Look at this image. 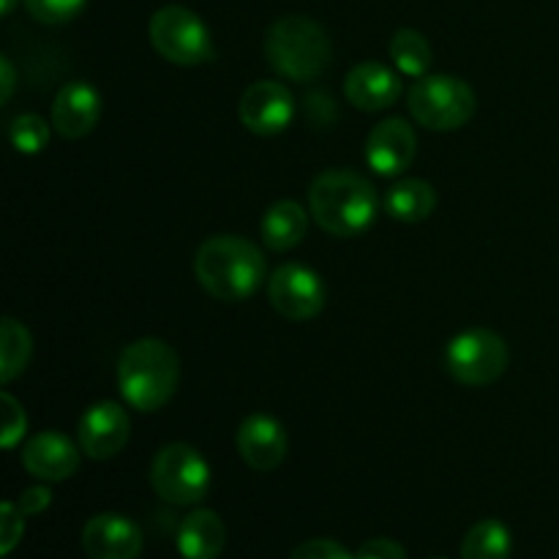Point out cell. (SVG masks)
<instances>
[{
	"label": "cell",
	"mask_w": 559,
	"mask_h": 559,
	"mask_svg": "<svg viewBox=\"0 0 559 559\" xmlns=\"http://www.w3.org/2000/svg\"><path fill=\"white\" fill-rule=\"evenodd\" d=\"M265 257L238 235H213L197 249L194 276L207 295L224 304H240L265 282Z\"/></svg>",
	"instance_id": "1"
},
{
	"label": "cell",
	"mask_w": 559,
	"mask_h": 559,
	"mask_svg": "<svg viewBox=\"0 0 559 559\" xmlns=\"http://www.w3.org/2000/svg\"><path fill=\"white\" fill-rule=\"evenodd\" d=\"M380 197L369 178L353 169H328L317 175L309 189V213L336 238L364 235L377 222Z\"/></svg>",
	"instance_id": "2"
},
{
	"label": "cell",
	"mask_w": 559,
	"mask_h": 559,
	"mask_svg": "<svg viewBox=\"0 0 559 559\" xmlns=\"http://www.w3.org/2000/svg\"><path fill=\"white\" fill-rule=\"evenodd\" d=\"M180 382L178 353L162 338H136L118 358V388L129 407L156 413L173 402Z\"/></svg>",
	"instance_id": "3"
},
{
	"label": "cell",
	"mask_w": 559,
	"mask_h": 559,
	"mask_svg": "<svg viewBox=\"0 0 559 559\" xmlns=\"http://www.w3.org/2000/svg\"><path fill=\"white\" fill-rule=\"evenodd\" d=\"M265 58L284 80H317L331 63V38L309 16H282L265 33Z\"/></svg>",
	"instance_id": "4"
},
{
	"label": "cell",
	"mask_w": 559,
	"mask_h": 559,
	"mask_svg": "<svg viewBox=\"0 0 559 559\" xmlns=\"http://www.w3.org/2000/svg\"><path fill=\"white\" fill-rule=\"evenodd\" d=\"M475 91L453 74H426L413 82L407 93V109L424 129L456 131L473 120Z\"/></svg>",
	"instance_id": "5"
},
{
	"label": "cell",
	"mask_w": 559,
	"mask_h": 559,
	"mask_svg": "<svg viewBox=\"0 0 559 559\" xmlns=\"http://www.w3.org/2000/svg\"><path fill=\"white\" fill-rule=\"evenodd\" d=\"M151 486L169 506H200L211 491V464L189 442H169L153 459Z\"/></svg>",
	"instance_id": "6"
},
{
	"label": "cell",
	"mask_w": 559,
	"mask_h": 559,
	"mask_svg": "<svg viewBox=\"0 0 559 559\" xmlns=\"http://www.w3.org/2000/svg\"><path fill=\"white\" fill-rule=\"evenodd\" d=\"M147 38L153 49L175 66L211 63L216 55L207 25L186 5H162L147 22Z\"/></svg>",
	"instance_id": "7"
},
{
	"label": "cell",
	"mask_w": 559,
	"mask_h": 559,
	"mask_svg": "<svg viewBox=\"0 0 559 559\" xmlns=\"http://www.w3.org/2000/svg\"><path fill=\"white\" fill-rule=\"evenodd\" d=\"M445 366L456 382L467 388L495 385L508 369V344L489 328H469L451 338Z\"/></svg>",
	"instance_id": "8"
},
{
	"label": "cell",
	"mask_w": 559,
	"mask_h": 559,
	"mask_svg": "<svg viewBox=\"0 0 559 559\" xmlns=\"http://www.w3.org/2000/svg\"><path fill=\"white\" fill-rule=\"evenodd\" d=\"M267 300L284 320L309 322L325 309L328 289L320 273L300 262H287L267 278Z\"/></svg>",
	"instance_id": "9"
},
{
	"label": "cell",
	"mask_w": 559,
	"mask_h": 559,
	"mask_svg": "<svg viewBox=\"0 0 559 559\" xmlns=\"http://www.w3.org/2000/svg\"><path fill=\"white\" fill-rule=\"evenodd\" d=\"M238 118L251 134L276 136L289 129L295 118V96L284 82L260 80L240 96Z\"/></svg>",
	"instance_id": "10"
},
{
	"label": "cell",
	"mask_w": 559,
	"mask_h": 559,
	"mask_svg": "<svg viewBox=\"0 0 559 559\" xmlns=\"http://www.w3.org/2000/svg\"><path fill=\"white\" fill-rule=\"evenodd\" d=\"M131 440V418L118 402H96L82 413L76 445L93 462L115 459Z\"/></svg>",
	"instance_id": "11"
},
{
	"label": "cell",
	"mask_w": 559,
	"mask_h": 559,
	"mask_svg": "<svg viewBox=\"0 0 559 559\" xmlns=\"http://www.w3.org/2000/svg\"><path fill=\"white\" fill-rule=\"evenodd\" d=\"M418 153V136L404 118H385L366 136V164L382 178L407 173Z\"/></svg>",
	"instance_id": "12"
},
{
	"label": "cell",
	"mask_w": 559,
	"mask_h": 559,
	"mask_svg": "<svg viewBox=\"0 0 559 559\" xmlns=\"http://www.w3.org/2000/svg\"><path fill=\"white\" fill-rule=\"evenodd\" d=\"M240 459L257 473H273L287 459V429L267 413H251L235 435Z\"/></svg>",
	"instance_id": "13"
},
{
	"label": "cell",
	"mask_w": 559,
	"mask_h": 559,
	"mask_svg": "<svg viewBox=\"0 0 559 559\" xmlns=\"http://www.w3.org/2000/svg\"><path fill=\"white\" fill-rule=\"evenodd\" d=\"M142 538L140 524L123 513H98L82 527V551L87 559H140Z\"/></svg>",
	"instance_id": "14"
},
{
	"label": "cell",
	"mask_w": 559,
	"mask_h": 559,
	"mask_svg": "<svg viewBox=\"0 0 559 559\" xmlns=\"http://www.w3.org/2000/svg\"><path fill=\"white\" fill-rule=\"evenodd\" d=\"M102 120V93L85 80L66 82L52 102V129L63 140H82Z\"/></svg>",
	"instance_id": "15"
},
{
	"label": "cell",
	"mask_w": 559,
	"mask_h": 559,
	"mask_svg": "<svg viewBox=\"0 0 559 559\" xmlns=\"http://www.w3.org/2000/svg\"><path fill=\"white\" fill-rule=\"evenodd\" d=\"M82 448L60 431H41L22 448V467L44 484L69 480L80 469Z\"/></svg>",
	"instance_id": "16"
},
{
	"label": "cell",
	"mask_w": 559,
	"mask_h": 559,
	"mask_svg": "<svg viewBox=\"0 0 559 559\" xmlns=\"http://www.w3.org/2000/svg\"><path fill=\"white\" fill-rule=\"evenodd\" d=\"M344 96L360 112H382V109L393 107L399 102L402 80H399L391 66L364 60V63L349 69L347 80H344Z\"/></svg>",
	"instance_id": "17"
},
{
	"label": "cell",
	"mask_w": 559,
	"mask_h": 559,
	"mask_svg": "<svg viewBox=\"0 0 559 559\" xmlns=\"http://www.w3.org/2000/svg\"><path fill=\"white\" fill-rule=\"evenodd\" d=\"M175 540L183 559H218L227 546V530L216 511L197 508L180 522Z\"/></svg>",
	"instance_id": "18"
},
{
	"label": "cell",
	"mask_w": 559,
	"mask_h": 559,
	"mask_svg": "<svg viewBox=\"0 0 559 559\" xmlns=\"http://www.w3.org/2000/svg\"><path fill=\"white\" fill-rule=\"evenodd\" d=\"M262 243L271 251H289L309 233V213L300 202L278 200L265 211L260 222Z\"/></svg>",
	"instance_id": "19"
},
{
	"label": "cell",
	"mask_w": 559,
	"mask_h": 559,
	"mask_svg": "<svg viewBox=\"0 0 559 559\" xmlns=\"http://www.w3.org/2000/svg\"><path fill=\"white\" fill-rule=\"evenodd\" d=\"M437 207V191L429 180L420 178H402L388 189L385 194V211L391 213L396 222L418 224L435 213Z\"/></svg>",
	"instance_id": "20"
},
{
	"label": "cell",
	"mask_w": 559,
	"mask_h": 559,
	"mask_svg": "<svg viewBox=\"0 0 559 559\" xmlns=\"http://www.w3.org/2000/svg\"><path fill=\"white\" fill-rule=\"evenodd\" d=\"M33 355V338L22 322L3 317L0 322V382L9 385L27 369Z\"/></svg>",
	"instance_id": "21"
},
{
	"label": "cell",
	"mask_w": 559,
	"mask_h": 559,
	"mask_svg": "<svg viewBox=\"0 0 559 559\" xmlns=\"http://www.w3.org/2000/svg\"><path fill=\"white\" fill-rule=\"evenodd\" d=\"M511 530L497 519L473 524L462 540V559H511Z\"/></svg>",
	"instance_id": "22"
},
{
	"label": "cell",
	"mask_w": 559,
	"mask_h": 559,
	"mask_svg": "<svg viewBox=\"0 0 559 559\" xmlns=\"http://www.w3.org/2000/svg\"><path fill=\"white\" fill-rule=\"evenodd\" d=\"M388 52H391L393 66H396L402 74L415 76V80L429 74L431 60H435L431 44L426 41L424 33L413 31V27H399V31L393 33Z\"/></svg>",
	"instance_id": "23"
},
{
	"label": "cell",
	"mask_w": 559,
	"mask_h": 559,
	"mask_svg": "<svg viewBox=\"0 0 559 559\" xmlns=\"http://www.w3.org/2000/svg\"><path fill=\"white\" fill-rule=\"evenodd\" d=\"M49 126L41 115L36 112H25L16 115L9 126V140L14 145V151L25 153V156H36L47 147L49 142Z\"/></svg>",
	"instance_id": "24"
},
{
	"label": "cell",
	"mask_w": 559,
	"mask_h": 559,
	"mask_svg": "<svg viewBox=\"0 0 559 559\" xmlns=\"http://www.w3.org/2000/svg\"><path fill=\"white\" fill-rule=\"evenodd\" d=\"M85 5L87 0H25V9L31 11L33 20L44 25H66L80 16Z\"/></svg>",
	"instance_id": "25"
},
{
	"label": "cell",
	"mask_w": 559,
	"mask_h": 559,
	"mask_svg": "<svg viewBox=\"0 0 559 559\" xmlns=\"http://www.w3.org/2000/svg\"><path fill=\"white\" fill-rule=\"evenodd\" d=\"M0 402H3V431H0V445H3L5 451H11V448H14L16 442L25 437L27 418H25V409H22V404L16 402L11 393H3V396H0Z\"/></svg>",
	"instance_id": "26"
},
{
	"label": "cell",
	"mask_w": 559,
	"mask_h": 559,
	"mask_svg": "<svg viewBox=\"0 0 559 559\" xmlns=\"http://www.w3.org/2000/svg\"><path fill=\"white\" fill-rule=\"evenodd\" d=\"M22 519H25V513L20 511L16 502H3V508H0V527H3V533H0V549H3V555H11V549L22 540V533H25V522Z\"/></svg>",
	"instance_id": "27"
},
{
	"label": "cell",
	"mask_w": 559,
	"mask_h": 559,
	"mask_svg": "<svg viewBox=\"0 0 559 559\" xmlns=\"http://www.w3.org/2000/svg\"><path fill=\"white\" fill-rule=\"evenodd\" d=\"M289 559H355V555H349L338 540L331 538H314L306 540V544L295 546Z\"/></svg>",
	"instance_id": "28"
},
{
	"label": "cell",
	"mask_w": 559,
	"mask_h": 559,
	"mask_svg": "<svg viewBox=\"0 0 559 559\" xmlns=\"http://www.w3.org/2000/svg\"><path fill=\"white\" fill-rule=\"evenodd\" d=\"M355 559H407V549L399 540L371 538L355 551Z\"/></svg>",
	"instance_id": "29"
},
{
	"label": "cell",
	"mask_w": 559,
	"mask_h": 559,
	"mask_svg": "<svg viewBox=\"0 0 559 559\" xmlns=\"http://www.w3.org/2000/svg\"><path fill=\"white\" fill-rule=\"evenodd\" d=\"M49 502H52V491H49L47 486H31V489L22 491L16 506H20V511L25 513V516H38L41 511H47Z\"/></svg>",
	"instance_id": "30"
},
{
	"label": "cell",
	"mask_w": 559,
	"mask_h": 559,
	"mask_svg": "<svg viewBox=\"0 0 559 559\" xmlns=\"http://www.w3.org/2000/svg\"><path fill=\"white\" fill-rule=\"evenodd\" d=\"M0 71H3V82H0V85H3V91H0V102H9L11 98V93H14V85H16V74H14V66H11V60L5 58H0Z\"/></svg>",
	"instance_id": "31"
},
{
	"label": "cell",
	"mask_w": 559,
	"mask_h": 559,
	"mask_svg": "<svg viewBox=\"0 0 559 559\" xmlns=\"http://www.w3.org/2000/svg\"><path fill=\"white\" fill-rule=\"evenodd\" d=\"M16 9V0H0V14L9 16Z\"/></svg>",
	"instance_id": "32"
},
{
	"label": "cell",
	"mask_w": 559,
	"mask_h": 559,
	"mask_svg": "<svg viewBox=\"0 0 559 559\" xmlns=\"http://www.w3.org/2000/svg\"><path fill=\"white\" fill-rule=\"evenodd\" d=\"M435 559H445V557H435Z\"/></svg>",
	"instance_id": "33"
}]
</instances>
